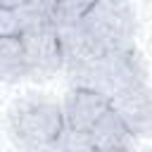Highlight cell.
I'll return each mask as SVG.
<instances>
[{"label":"cell","instance_id":"obj_1","mask_svg":"<svg viewBox=\"0 0 152 152\" xmlns=\"http://www.w3.org/2000/svg\"><path fill=\"white\" fill-rule=\"evenodd\" d=\"M64 128L62 104L48 95L28 93L10 109V135L24 152H52Z\"/></svg>","mask_w":152,"mask_h":152},{"label":"cell","instance_id":"obj_2","mask_svg":"<svg viewBox=\"0 0 152 152\" xmlns=\"http://www.w3.org/2000/svg\"><path fill=\"white\" fill-rule=\"evenodd\" d=\"M66 78H69L71 88L95 90L112 100L116 93H121L131 86L147 83V64L138 50L109 52L78 69L66 71Z\"/></svg>","mask_w":152,"mask_h":152},{"label":"cell","instance_id":"obj_3","mask_svg":"<svg viewBox=\"0 0 152 152\" xmlns=\"http://www.w3.org/2000/svg\"><path fill=\"white\" fill-rule=\"evenodd\" d=\"M83 31L93 40L100 55L109 52H128L133 48L135 36V12L128 2L116 0H97L90 5L88 14L81 21Z\"/></svg>","mask_w":152,"mask_h":152},{"label":"cell","instance_id":"obj_4","mask_svg":"<svg viewBox=\"0 0 152 152\" xmlns=\"http://www.w3.org/2000/svg\"><path fill=\"white\" fill-rule=\"evenodd\" d=\"M26 62H28V76L33 78H50L59 69H64L62 62V48H59V33L52 24L36 26L19 33Z\"/></svg>","mask_w":152,"mask_h":152},{"label":"cell","instance_id":"obj_5","mask_svg":"<svg viewBox=\"0 0 152 152\" xmlns=\"http://www.w3.org/2000/svg\"><path fill=\"white\" fill-rule=\"evenodd\" d=\"M109 104L133 133V138H152V88L147 83L116 93Z\"/></svg>","mask_w":152,"mask_h":152},{"label":"cell","instance_id":"obj_6","mask_svg":"<svg viewBox=\"0 0 152 152\" xmlns=\"http://www.w3.org/2000/svg\"><path fill=\"white\" fill-rule=\"evenodd\" d=\"M112 109L109 97L95 93V90H83V88H69L62 102V114H64V126L66 131H83L90 133L93 126Z\"/></svg>","mask_w":152,"mask_h":152},{"label":"cell","instance_id":"obj_7","mask_svg":"<svg viewBox=\"0 0 152 152\" xmlns=\"http://www.w3.org/2000/svg\"><path fill=\"white\" fill-rule=\"evenodd\" d=\"M90 138L95 142V150H131L133 133L126 128V124L119 119L114 109H109L90 131Z\"/></svg>","mask_w":152,"mask_h":152},{"label":"cell","instance_id":"obj_8","mask_svg":"<svg viewBox=\"0 0 152 152\" xmlns=\"http://www.w3.org/2000/svg\"><path fill=\"white\" fill-rule=\"evenodd\" d=\"M28 76V62L21 38H0V81L14 83Z\"/></svg>","mask_w":152,"mask_h":152},{"label":"cell","instance_id":"obj_9","mask_svg":"<svg viewBox=\"0 0 152 152\" xmlns=\"http://www.w3.org/2000/svg\"><path fill=\"white\" fill-rule=\"evenodd\" d=\"M52 10H55V0H24L17 7L19 28L28 31L36 26L52 24Z\"/></svg>","mask_w":152,"mask_h":152},{"label":"cell","instance_id":"obj_10","mask_svg":"<svg viewBox=\"0 0 152 152\" xmlns=\"http://www.w3.org/2000/svg\"><path fill=\"white\" fill-rule=\"evenodd\" d=\"M93 2H83V0H55V10H52V26L59 28H71L76 24L83 21V17L88 14Z\"/></svg>","mask_w":152,"mask_h":152},{"label":"cell","instance_id":"obj_11","mask_svg":"<svg viewBox=\"0 0 152 152\" xmlns=\"http://www.w3.org/2000/svg\"><path fill=\"white\" fill-rule=\"evenodd\" d=\"M52 152H97V150H95V142H93L90 133L64 128V133H62V138H59V142L55 145Z\"/></svg>","mask_w":152,"mask_h":152},{"label":"cell","instance_id":"obj_12","mask_svg":"<svg viewBox=\"0 0 152 152\" xmlns=\"http://www.w3.org/2000/svg\"><path fill=\"white\" fill-rule=\"evenodd\" d=\"M19 33H21V28H19V19H17V10L0 2V38H14Z\"/></svg>","mask_w":152,"mask_h":152},{"label":"cell","instance_id":"obj_13","mask_svg":"<svg viewBox=\"0 0 152 152\" xmlns=\"http://www.w3.org/2000/svg\"><path fill=\"white\" fill-rule=\"evenodd\" d=\"M97 152H131V150H97Z\"/></svg>","mask_w":152,"mask_h":152},{"label":"cell","instance_id":"obj_14","mask_svg":"<svg viewBox=\"0 0 152 152\" xmlns=\"http://www.w3.org/2000/svg\"><path fill=\"white\" fill-rule=\"evenodd\" d=\"M145 152H152V150H145Z\"/></svg>","mask_w":152,"mask_h":152}]
</instances>
